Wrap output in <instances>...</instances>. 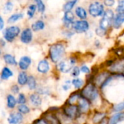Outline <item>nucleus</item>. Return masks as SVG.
Segmentation results:
<instances>
[{
  "label": "nucleus",
  "instance_id": "nucleus-18",
  "mask_svg": "<svg viewBox=\"0 0 124 124\" xmlns=\"http://www.w3.org/2000/svg\"><path fill=\"white\" fill-rule=\"evenodd\" d=\"M30 101L31 104L35 107H39L41 104V98L38 94H33L30 96Z\"/></svg>",
  "mask_w": 124,
  "mask_h": 124
},
{
  "label": "nucleus",
  "instance_id": "nucleus-8",
  "mask_svg": "<svg viewBox=\"0 0 124 124\" xmlns=\"http://www.w3.org/2000/svg\"><path fill=\"white\" fill-rule=\"evenodd\" d=\"M73 29L78 33H82L87 31L89 28V24L86 20H76L73 25Z\"/></svg>",
  "mask_w": 124,
  "mask_h": 124
},
{
  "label": "nucleus",
  "instance_id": "nucleus-2",
  "mask_svg": "<svg viewBox=\"0 0 124 124\" xmlns=\"http://www.w3.org/2000/svg\"><path fill=\"white\" fill-rule=\"evenodd\" d=\"M81 95L89 101H94L98 97L99 92L97 87L93 84L90 83L82 89Z\"/></svg>",
  "mask_w": 124,
  "mask_h": 124
},
{
  "label": "nucleus",
  "instance_id": "nucleus-46",
  "mask_svg": "<svg viewBox=\"0 0 124 124\" xmlns=\"http://www.w3.org/2000/svg\"><path fill=\"white\" fill-rule=\"evenodd\" d=\"M62 88H63L64 90H68L70 88V84H65V85L63 86Z\"/></svg>",
  "mask_w": 124,
  "mask_h": 124
},
{
  "label": "nucleus",
  "instance_id": "nucleus-22",
  "mask_svg": "<svg viewBox=\"0 0 124 124\" xmlns=\"http://www.w3.org/2000/svg\"><path fill=\"white\" fill-rule=\"evenodd\" d=\"M45 27V23H44V21L39 20H37L34 23L32 24L31 25V28L33 31H41V30H43Z\"/></svg>",
  "mask_w": 124,
  "mask_h": 124
},
{
  "label": "nucleus",
  "instance_id": "nucleus-36",
  "mask_svg": "<svg viewBox=\"0 0 124 124\" xmlns=\"http://www.w3.org/2000/svg\"><path fill=\"white\" fill-rule=\"evenodd\" d=\"M17 102L20 105H25V103L26 102V98L25 94H19L18 97H17Z\"/></svg>",
  "mask_w": 124,
  "mask_h": 124
},
{
  "label": "nucleus",
  "instance_id": "nucleus-42",
  "mask_svg": "<svg viewBox=\"0 0 124 124\" xmlns=\"http://www.w3.org/2000/svg\"><path fill=\"white\" fill-rule=\"evenodd\" d=\"M11 91H12V93H14V94H18V93H19V91H20V89H19V87H18L17 85H14V86H12Z\"/></svg>",
  "mask_w": 124,
  "mask_h": 124
},
{
  "label": "nucleus",
  "instance_id": "nucleus-13",
  "mask_svg": "<svg viewBox=\"0 0 124 124\" xmlns=\"http://www.w3.org/2000/svg\"><path fill=\"white\" fill-rule=\"evenodd\" d=\"M31 59L28 56L22 57L18 62L19 68L21 70H23V71L27 70L29 68V66L31 65Z\"/></svg>",
  "mask_w": 124,
  "mask_h": 124
},
{
  "label": "nucleus",
  "instance_id": "nucleus-31",
  "mask_svg": "<svg viewBox=\"0 0 124 124\" xmlns=\"http://www.w3.org/2000/svg\"><path fill=\"white\" fill-rule=\"evenodd\" d=\"M72 84L74 86L76 89H80L84 85V81L80 78H74L72 81Z\"/></svg>",
  "mask_w": 124,
  "mask_h": 124
},
{
  "label": "nucleus",
  "instance_id": "nucleus-12",
  "mask_svg": "<svg viewBox=\"0 0 124 124\" xmlns=\"http://www.w3.org/2000/svg\"><path fill=\"white\" fill-rule=\"evenodd\" d=\"M78 107L81 113H86L89 110V108H90V104H89V100H87L86 99L84 98L81 96V97L78 101Z\"/></svg>",
  "mask_w": 124,
  "mask_h": 124
},
{
  "label": "nucleus",
  "instance_id": "nucleus-26",
  "mask_svg": "<svg viewBox=\"0 0 124 124\" xmlns=\"http://www.w3.org/2000/svg\"><path fill=\"white\" fill-rule=\"evenodd\" d=\"M77 3V1L76 0H74V1H67L64 5H63V10L65 12H70L73 7Z\"/></svg>",
  "mask_w": 124,
  "mask_h": 124
},
{
  "label": "nucleus",
  "instance_id": "nucleus-3",
  "mask_svg": "<svg viewBox=\"0 0 124 124\" xmlns=\"http://www.w3.org/2000/svg\"><path fill=\"white\" fill-rule=\"evenodd\" d=\"M114 17H115V15H114V12H113V10L110 9H106L105 11L104 15H102V19L100 20V28L107 31L111 26V25H113Z\"/></svg>",
  "mask_w": 124,
  "mask_h": 124
},
{
  "label": "nucleus",
  "instance_id": "nucleus-35",
  "mask_svg": "<svg viewBox=\"0 0 124 124\" xmlns=\"http://www.w3.org/2000/svg\"><path fill=\"white\" fill-rule=\"evenodd\" d=\"M116 10L118 13L124 12V0H121L118 1V4L116 7Z\"/></svg>",
  "mask_w": 124,
  "mask_h": 124
},
{
  "label": "nucleus",
  "instance_id": "nucleus-25",
  "mask_svg": "<svg viewBox=\"0 0 124 124\" xmlns=\"http://www.w3.org/2000/svg\"><path fill=\"white\" fill-rule=\"evenodd\" d=\"M24 15L23 13H15V14H13L7 20V22L8 23H13L20 19H22Z\"/></svg>",
  "mask_w": 124,
  "mask_h": 124
},
{
  "label": "nucleus",
  "instance_id": "nucleus-19",
  "mask_svg": "<svg viewBox=\"0 0 124 124\" xmlns=\"http://www.w3.org/2000/svg\"><path fill=\"white\" fill-rule=\"evenodd\" d=\"M28 77L27 76V73L25 71H21L17 76V83L21 85V86H24L28 83Z\"/></svg>",
  "mask_w": 124,
  "mask_h": 124
},
{
  "label": "nucleus",
  "instance_id": "nucleus-43",
  "mask_svg": "<svg viewBox=\"0 0 124 124\" xmlns=\"http://www.w3.org/2000/svg\"><path fill=\"white\" fill-rule=\"evenodd\" d=\"M33 124H48V122L46 120L41 118V119H39V120L34 121V123Z\"/></svg>",
  "mask_w": 124,
  "mask_h": 124
},
{
  "label": "nucleus",
  "instance_id": "nucleus-20",
  "mask_svg": "<svg viewBox=\"0 0 124 124\" xmlns=\"http://www.w3.org/2000/svg\"><path fill=\"white\" fill-rule=\"evenodd\" d=\"M13 76L12 71L7 67H4L1 73V78L2 80H7Z\"/></svg>",
  "mask_w": 124,
  "mask_h": 124
},
{
  "label": "nucleus",
  "instance_id": "nucleus-30",
  "mask_svg": "<svg viewBox=\"0 0 124 124\" xmlns=\"http://www.w3.org/2000/svg\"><path fill=\"white\" fill-rule=\"evenodd\" d=\"M81 97V95H80L78 94H73L69 97V99L68 100V102L69 105H73L76 101H78V100Z\"/></svg>",
  "mask_w": 124,
  "mask_h": 124
},
{
  "label": "nucleus",
  "instance_id": "nucleus-32",
  "mask_svg": "<svg viewBox=\"0 0 124 124\" xmlns=\"http://www.w3.org/2000/svg\"><path fill=\"white\" fill-rule=\"evenodd\" d=\"M17 110H18V112L20 113L22 115L27 114L30 112V108L25 105H20L17 107Z\"/></svg>",
  "mask_w": 124,
  "mask_h": 124
},
{
  "label": "nucleus",
  "instance_id": "nucleus-16",
  "mask_svg": "<svg viewBox=\"0 0 124 124\" xmlns=\"http://www.w3.org/2000/svg\"><path fill=\"white\" fill-rule=\"evenodd\" d=\"M122 121H124V113H118L110 118L109 124H118Z\"/></svg>",
  "mask_w": 124,
  "mask_h": 124
},
{
  "label": "nucleus",
  "instance_id": "nucleus-21",
  "mask_svg": "<svg viewBox=\"0 0 124 124\" xmlns=\"http://www.w3.org/2000/svg\"><path fill=\"white\" fill-rule=\"evenodd\" d=\"M76 14L82 20H85V19L87 17V12L86 9L82 7H78L76 9Z\"/></svg>",
  "mask_w": 124,
  "mask_h": 124
},
{
  "label": "nucleus",
  "instance_id": "nucleus-28",
  "mask_svg": "<svg viewBox=\"0 0 124 124\" xmlns=\"http://www.w3.org/2000/svg\"><path fill=\"white\" fill-rule=\"evenodd\" d=\"M105 118V113H98L96 115H94V118H93V121H94V124L101 123V121H102Z\"/></svg>",
  "mask_w": 124,
  "mask_h": 124
},
{
  "label": "nucleus",
  "instance_id": "nucleus-1",
  "mask_svg": "<svg viewBox=\"0 0 124 124\" xmlns=\"http://www.w3.org/2000/svg\"><path fill=\"white\" fill-rule=\"evenodd\" d=\"M65 46L61 43H57L50 46L49 49V57L53 62H59L65 54Z\"/></svg>",
  "mask_w": 124,
  "mask_h": 124
},
{
  "label": "nucleus",
  "instance_id": "nucleus-10",
  "mask_svg": "<svg viewBox=\"0 0 124 124\" xmlns=\"http://www.w3.org/2000/svg\"><path fill=\"white\" fill-rule=\"evenodd\" d=\"M74 18H75L74 14L71 11L65 12V14H64V16H63V18H62L64 25L68 28H69L70 27H73V23L75 22Z\"/></svg>",
  "mask_w": 124,
  "mask_h": 124
},
{
  "label": "nucleus",
  "instance_id": "nucleus-40",
  "mask_svg": "<svg viewBox=\"0 0 124 124\" xmlns=\"http://www.w3.org/2000/svg\"><path fill=\"white\" fill-rule=\"evenodd\" d=\"M105 5L108 6V7H113L115 4V1L113 0H105L104 1Z\"/></svg>",
  "mask_w": 124,
  "mask_h": 124
},
{
  "label": "nucleus",
  "instance_id": "nucleus-17",
  "mask_svg": "<svg viewBox=\"0 0 124 124\" xmlns=\"http://www.w3.org/2000/svg\"><path fill=\"white\" fill-rule=\"evenodd\" d=\"M110 70L114 72H124V60H120L112 65Z\"/></svg>",
  "mask_w": 124,
  "mask_h": 124
},
{
  "label": "nucleus",
  "instance_id": "nucleus-23",
  "mask_svg": "<svg viewBox=\"0 0 124 124\" xmlns=\"http://www.w3.org/2000/svg\"><path fill=\"white\" fill-rule=\"evenodd\" d=\"M3 58H4V62L8 64V65H16L17 63V61L15 58L14 56L11 55V54H4L3 56Z\"/></svg>",
  "mask_w": 124,
  "mask_h": 124
},
{
  "label": "nucleus",
  "instance_id": "nucleus-15",
  "mask_svg": "<svg viewBox=\"0 0 124 124\" xmlns=\"http://www.w3.org/2000/svg\"><path fill=\"white\" fill-rule=\"evenodd\" d=\"M124 23V12L122 13H118L115 17H114V20H113V26L114 28L116 29H118L119 28L122 24Z\"/></svg>",
  "mask_w": 124,
  "mask_h": 124
},
{
  "label": "nucleus",
  "instance_id": "nucleus-44",
  "mask_svg": "<svg viewBox=\"0 0 124 124\" xmlns=\"http://www.w3.org/2000/svg\"><path fill=\"white\" fill-rule=\"evenodd\" d=\"M65 36H68V37H71V36L73 35V33L71 32L70 31H68L65 32Z\"/></svg>",
  "mask_w": 124,
  "mask_h": 124
},
{
  "label": "nucleus",
  "instance_id": "nucleus-7",
  "mask_svg": "<svg viewBox=\"0 0 124 124\" xmlns=\"http://www.w3.org/2000/svg\"><path fill=\"white\" fill-rule=\"evenodd\" d=\"M63 113L66 118L73 120L78 117L80 113V110L78 107L76 105H68L64 108Z\"/></svg>",
  "mask_w": 124,
  "mask_h": 124
},
{
  "label": "nucleus",
  "instance_id": "nucleus-34",
  "mask_svg": "<svg viewBox=\"0 0 124 124\" xmlns=\"http://www.w3.org/2000/svg\"><path fill=\"white\" fill-rule=\"evenodd\" d=\"M13 9V4L11 1H7L4 7V13H9Z\"/></svg>",
  "mask_w": 124,
  "mask_h": 124
},
{
  "label": "nucleus",
  "instance_id": "nucleus-14",
  "mask_svg": "<svg viewBox=\"0 0 124 124\" xmlns=\"http://www.w3.org/2000/svg\"><path fill=\"white\" fill-rule=\"evenodd\" d=\"M50 66L49 64V62L46 60H41L37 66V70L38 72L41 73H46L49 70Z\"/></svg>",
  "mask_w": 124,
  "mask_h": 124
},
{
  "label": "nucleus",
  "instance_id": "nucleus-33",
  "mask_svg": "<svg viewBox=\"0 0 124 124\" xmlns=\"http://www.w3.org/2000/svg\"><path fill=\"white\" fill-rule=\"evenodd\" d=\"M36 3L38 11L41 13H44L45 11V5H44V2L41 0H37V1H36Z\"/></svg>",
  "mask_w": 124,
  "mask_h": 124
},
{
  "label": "nucleus",
  "instance_id": "nucleus-39",
  "mask_svg": "<svg viewBox=\"0 0 124 124\" xmlns=\"http://www.w3.org/2000/svg\"><path fill=\"white\" fill-rule=\"evenodd\" d=\"M106 31H105V30H104V29H102V28H100V27L97 28L96 29V31H95L97 35V36H105V35L106 34Z\"/></svg>",
  "mask_w": 124,
  "mask_h": 124
},
{
  "label": "nucleus",
  "instance_id": "nucleus-6",
  "mask_svg": "<svg viewBox=\"0 0 124 124\" xmlns=\"http://www.w3.org/2000/svg\"><path fill=\"white\" fill-rule=\"evenodd\" d=\"M20 32V28L17 26L14 25V26L8 27L3 32L4 38L6 41L9 42H12L19 35Z\"/></svg>",
  "mask_w": 124,
  "mask_h": 124
},
{
  "label": "nucleus",
  "instance_id": "nucleus-24",
  "mask_svg": "<svg viewBox=\"0 0 124 124\" xmlns=\"http://www.w3.org/2000/svg\"><path fill=\"white\" fill-rule=\"evenodd\" d=\"M17 100H15V97L12 94H9L7 97V108L10 109H13L16 106Z\"/></svg>",
  "mask_w": 124,
  "mask_h": 124
},
{
  "label": "nucleus",
  "instance_id": "nucleus-27",
  "mask_svg": "<svg viewBox=\"0 0 124 124\" xmlns=\"http://www.w3.org/2000/svg\"><path fill=\"white\" fill-rule=\"evenodd\" d=\"M28 86L29 88V89L31 90H33L36 88V78L32 76H30L28 77Z\"/></svg>",
  "mask_w": 124,
  "mask_h": 124
},
{
  "label": "nucleus",
  "instance_id": "nucleus-11",
  "mask_svg": "<svg viewBox=\"0 0 124 124\" xmlns=\"http://www.w3.org/2000/svg\"><path fill=\"white\" fill-rule=\"evenodd\" d=\"M33 39L32 31L30 28L24 29L20 35V41L24 44H29L31 42Z\"/></svg>",
  "mask_w": 124,
  "mask_h": 124
},
{
  "label": "nucleus",
  "instance_id": "nucleus-38",
  "mask_svg": "<svg viewBox=\"0 0 124 124\" xmlns=\"http://www.w3.org/2000/svg\"><path fill=\"white\" fill-rule=\"evenodd\" d=\"M80 72H81V68H79L77 66H75L73 68V70H71V76L73 77H77V76H79Z\"/></svg>",
  "mask_w": 124,
  "mask_h": 124
},
{
  "label": "nucleus",
  "instance_id": "nucleus-4",
  "mask_svg": "<svg viewBox=\"0 0 124 124\" xmlns=\"http://www.w3.org/2000/svg\"><path fill=\"white\" fill-rule=\"evenodd\" d=\"M76 60L73 57H69V58L65 59L62 60L57 65V68L62 73H69L75 67L74 65L76 64Z\"/></svg>",
  "mask_w": 124,
  "mask_h": 124
},
{
  "label": "nucleus",
  "instance_id": "nucleus-9",
  "mask_svg": "<svg viewBox=\"0 0 124 124\" xmlns=\"http://www.w3.org/2000/svg\"><path fill=\"white\" fill-rule=\"evenodd\" d=\"M23 120V115L19 112L11 113L7 118L9 124H21Z\"/></svg>",
  "mask_w": 124,
  "mask_h": 124
},
{
  "label": "nucleus",
  "instance_id": "nucleus-41",
  "mask_svg": "<svg viewBox=\"0 0 124 124\" xmlns=\"http://www.w3.org/2000/svg\"><path fill=\"white\" fill-rule=\"evenodd\" d=\"M81 71L84 73H90V70H89V68L86 65L81 66Z\"/></svg>",
  "mask_w": 124,
  "mask_h": 124
},
{
  "label": "nucleus",
  "instance_id": "nucleus-37",
  "mask_svg": "<svg viewBox=\"0 0 124 124\" xmlns=\"http://www.w3.org/2000/svg\"><path fill=\"white\" fill-rule=\"evenodd\" d=\"M124 110V101L119 103V104H117L114 106L113 109V112H120V111H122Z\"/></svg>",
  "mask_w": 124,
  "mask_h": 124
},
{
  "label": "nucleus",
  "instance_id": "nucleus-5",
  "mask_svg": "<svg viewBox=\"0 0 124 124\" xmlns=\"http://www.w3.org/2000/svg\"><path fill=\"white\" fill-rule=\"evenodd\" d=\"M89 12L94 17L102 16L105 13L104 6L99 1H94L89 7Z\"/></svg>",
  "mask_w": 124,
  "mask_h": 124
},
{
  "label": "nucleus",
  "instance_id": "nucleus-45",
  "mask_svg": "<svg viewBox=\"0 0 124 124\" xmlns=\"http://www.w3.org/2000/svg\"><path fill=\"white\" fill-rule=\"evenodd\" d=\"M3 27H4V20L2 17H0V29L2 30Z\"/></svg>",
  "mask_w": 124,
  "mask_h": 124
},
{
  "label": "nucleus",
  "instance_id": "nucleus-29",
  "mask_svg": "<svg viewBox=\"0 0 124 124\" xmlns=\"http://www.w3.org/2000/svg\"><path fill=\"white\" fill-rule=\"evenodd\" d=\"M36 8H37V6L36 4H31L29 7H28V11H27V15L28 16V18H32L35 14V12L36 10Z\"/></svg>",
  "mask_w": 124,
  "mask_h": 124
}]
</instances>
